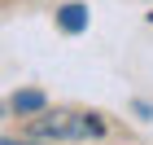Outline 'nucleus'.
I'll list each match as a JSON object with an SVG mask.
<instances>
[{"label":"nucleus","mask_w":153,"mask_h":145,"mask_svg":"<svg viewBox=\"0 0 153 145\" xmlns=\"http://www.w3.org/2000/svg\"><path fill=\"white\" fill-rule=\"evenodd\" d=\"M31 136L39 141H101L105 136V119L92 110H44L31 119Z\"/></svg>","instance_id":"obj_1"},{"label":"nucleus","mask_w":153,"mask_h":145,"mask_svg":"<svg viewBox=\"0 0 153 145\" xmlns=\"http://www.w3.org/2000/svg\"><path fill=\"white\" fill-rule=\"evenodd\" d=\"M131 114H136V119H144V123H149V119H153V106H149V101H131Z\"/></svg>","instance_id":"obj_4"},{"label":"nucleus","mask_w":153,"mask_h":145,"mask_svg":"<svg viewBox=\"0 0 153 145\" xmlns=\"http://www.w3.org/2000/svg\"><path fill=\"white\" fill-rule=\"evenodd\" d=\"M53 22H57L61 35H83L88 22H92V13H88V5H79V0H66V5L53 13Z\"/></svg>","instance_id":"obj_2"},{"label":"nucleus","mask_w":153,"mask_h":145,"mask_svg":"<svg viewBox=\"0 0 153 145\" xmlns=\"http://www.w3.org/2000/svg\"><path fill=\"white\" fill-rule=\"evenodd\" d=\"M0 145H53V141H39V136H31V141H13V136H4Z\"/></svg>","instance_id":"obj_5"},{"label":"nucleus","mask_w":153,"mask_h":145,"mask_svg":"<svg viewBox=\"0 0 153 145\" xmlns=\"http://www.w3.org/2000/svg\"><path fill=\"white\" fill-rule=\"evenodd\" d=\"M9 110L18 114V119H35V114H44V110H48V97L39 92V88H22V92L9 97Z\"/></svg>","instance_id":"obj_3"}]
</instances>
